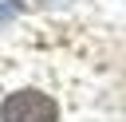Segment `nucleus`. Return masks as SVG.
Instances as JSON below:
<instances>
[{
    "instance_id": "f257e3e1",
    "label": "nucleus",
    "mask_w": 126,
    "mask_h": 122,
    "mask_svg": "<svg viewBox=\"0 0 126 122\" xmlns=\"http://www.w3.org/2000/svg\"><path fill=\"white\" fill-rule=\"evenodd\" d=\"M0 122H75V94L51 59H8L0 67Z\"/></svg>"
},
{
    "instance_id": "f03ea898",
    "label": "nucleus",
    "mask_w": 126,
    "mask_h": 122,
    "mask_svg": "<svg viewBox=\"0 0 126 122\" xmlns=\"http://www.w3.org/2000/svg\"><path fill=\"white\" fill-rule=\"evenodd\" d=\"M16 16H20V0H4L0 4V24H12Z\"/></svg>"
}]
</instances>
